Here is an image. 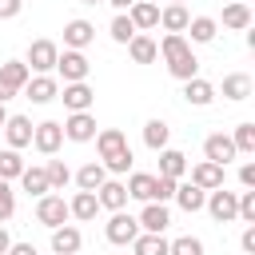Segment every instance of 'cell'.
<instances>
[{
	"label": "cell",
	"mask_w": 255,
	"mask_h": 255,
	"mask_svg": "<svg viewBox=\"0 0 255 255\" xmlns=\"http://www.w3.org/2000/svg\"><path fill=\"white\" fill-rule=\"evenodd\" d=\"M8 255H40V251H36L32 243H12V247H8Z\"/></svg>",
	"instance_id": "cell-46"
},
{
	"label": "cell",
	"mask_w": 255,
	"mask_h": 255,
	"mask_svg": "<svg viewBox=\"0 0 255 255\" xmlns=\"http://www.w3.org/2000/svg\"><path fill=\"white\" fill-rule=\"evenodd\" d=\"M72 179H76V187H80V191H100V183L108 179V171H104V163H100V159H92V163H84Z\"/></svg>",
	"instance_id": "cell-28"
},
{
	"label": "cell",
	"mask_w": 255,
	"mask_h": 255,
	"mask_svg": "<svg viewBox=\"0 0 255 255\" xmlns=\"http://www.w3.org/2000/svg\"><path fill=\"white\" fill-rule=\"evenodd\" d=\"M223 28H231V32H247V28H251V4L231 0V4L223 8Z\"/></svg>",
	"instance_id": "cell-25"
},
{
	"label": "cell",
	"mask_w": 255,
	"mask_h": 255,
	"mask_svg": "<svg viewBox=\"0 0 255 255\" xmlns=\"http://www.w3.org/2000/svg\"><path fill=\"white\" fill-rule=\"evenodd\" d=\"M167 139H171V128H167L163 120H147V124H143V143H147L151 151H163Z\"/></svg>",
	"instance_id": "cell-32"
},
{
	"label": "cell",
	"mask_w": 255,
	"mask_h": 255,
	"mask_svg": "<svg viewBox=\"0 0 255 255\" xmlns=\"http://www.w3.org/2000/svg\"><path fill=\"white\" fill-rule=\"evenodd\" d=\"M104 4H112V8H116V12H128V8H131V4H135V0H104Z\"/></svg>",
	"instance_id": "cell-49"
},
{
	"label": "cell",
	"mask_w": 255,
	"mask_h": 255,
	"mask_svg": "<svg viewBox=\"0 0 255 255\" xmlns=\"http://www.w3.org/2000/svg\"><path fill=\"white\" fill-rule=\"evenodd\" d=\"M235 195H239V191H227V187L207 191V199H203L207 215H211L215 223H231V219H235Z\"/></svg>",
	"instance_id": "cell-8"
},
{
	"label": "cell",
	"mask_w": 255,
	"mask_h": 255,
	"mask_svg": "<svg viewBox=\"0 0 255 255\" xmlns=\"http://www.w3.org/2000/svg\"><path fill=\"white\" fill-rule=\"evenodd\" d=\"M56 72H60L64 84H84L88 72H92V64H88L84 52H68V48H64V52L56 56Z\"/></svg>",
	"instance_id": "cell-4"
},
{
	"label": "cell",
	"mask_w": 255,
	"mask_h": 255,
	"mask_svg": "<svg viewBox=\"0 0 255 255\" xmlns=\"http://www.w3.org/2000/svg\"><path fill=\"white\" fill-rule=\"evenodd\" d=\"M44 175H48V191H64L72 183V167L64 159H48L44 163Z\"/></svg>",
	"instance_id": "cell-33"
},
{
	"label": "cell",
	"mask_w": 255,
	"mask_h": 255,
	"mask_svg": "<svg viewBox=\"0 0 255 255\" xmlns=\"http://www.w3.org/2000/svg\"><path fill=\"white\" fill-rule=\"evenodd\" d=\"M243 4H247V0H243Z\"/></svg>",
	"instance_id": "cell-54"
},
{
	"label": "cell",
	"mask_w": 255,
	"mask_h": 255,
	"mask_svg": "<svg viewBox=\"0 0 255 255\" xmlns=\"http://www.w3.org/2000/svg\"><path fill=\"white\" fill-rule=\"evenodd\" d=\"M128 147V135L120 131V128H100L96 131V151H100V163L104 159H112V155H120Z\"/></svg>",
	"instance_id": "cell-16"
},
{
	"label": "cell",
	"mask_w": 255,
	"mask_h": 255,
	"mask_svg": "<svg viewBox=\"0 0 255 255\" xmlns=\"http://www.w3.org/2000/svg\"><path fill=\"white\" fill-rule=\"evenodd\" d=\"M159 175H167V179H183V175H187V155L175 151V147H163V151H159Z\"/></svg>",
	"instance_id": "cell-27"
},
{
	"label": "cell",
	"mask_w": 255,
	"mask_h": 255,
	"mask_svg": "<svg viewBox=\"0 0 255 255\" xmlns=\"http://www.w3.org/2000/svg\"><path fill=\"white\" fill-rule=\"evenodd\" d=\"M239 183H243L247 191L255 187V163H243V167H239Z\"/></svg>",
	"instance_id": "cell-45"
},
{
	"label": "cell",
	"mask_w": 255,
	"mask_h": 255,
	"mask_svg": "<svg viewBox=\"0 0 255 255\" xmlns=\"http://www.w3.org/2000/svg\"><path fill=\"white\" fill-rule=\"evenodd\" d=\"M187 20H191L187 4H167V8H159V24H163V32H171V36H183V32H187Z\"/></svg>",
	"instance_id": "cell-21"
},
{
	"label": "cell",
	"mask_w": 255,
	"mask_h": 255,
	"mask_svg": "<svg viewBox=\"0 0 255 255\" xmlns=\"http://www.w3.org/2000/svg\"><path fill=\"white\" fill-rule=\"evenodd\" d=\"M175 183L179 179H167V175H155V203H167L175 195Z\"/></svg>",
	"instance_id": "cell-42"
},
{
	"label": "cell",
	"mask_w": 255,
	"mask_h": 255,
	"mask_svg": "<svg viewBox=\"0 0 255 255\" xmlns=\"http://www.w3.org/2000/svg\"><path fill=\"white\" fill-rule=\"evenodd\" d=\"M104 235H108V243L128 247V243L139 235V223H135V215H128V211H112V219L104 223Z\"/></svg>",
	"instance_id": "cell-5"
},
{
	"label": "cell",
	"mask_w": 255,
	"mask_h": 255,
	"mask_svg": "<svg viewBox=\"0 0 255 255\" xmlns=\"http://www.w3.org/2000/svg\"><path fill=\"white\" fill-rule=\"evenodd\" d=\"M139 231H147V235H163L167 227H171V215H167V207L163 203H143V211H139Z\"/></svg>",
	"instance_id": "cell-14"
},
{
	"label": "cell",
	"mask_w": 255,
	"mask_h": 255,
	"mask_svg": "<svg viewBox=\"0 0 255 255\" xmlns=\"http://www.w3.org/2000/svg\"><path fill=\"white\" fill-rule=\"evenodd\" d=\"M24 167H28V163L20 159V151H12V147H4V151H0V179H8V183H12V179H20V171H24Z\"/></svg>",
	"instance_id": "cell-36"
},
{
	"label": "cell",
	"mask_w": 255,
	"mask_h": 255,
	"mask_svg": "<svg viewBox=\"0 0 255 255\" xmlns=\"http://www.w3.org/2000/svg\"><path fill=\"white\" fill-rule=\"evenodd\" d=\"M167 255H203V239H195V235H179V239L167 243Z\"/></svg>",
	"instance_id": "cell-38"
},
{
	"label": "cell",
	"mask_w": 255,
	"mask_h": 255,
	"mask_svg": "<svg viewBox=\"0 0 255 255\" xmlns=\"http://www.w3.org/2000/svg\"><path fill=\"white\" fill-rule=\"evenodd\" d=\"M108 32H112V40H116V44H128V40L135 36V28H131L128 12H116V20H112V28H108Z\"/></svg>",
	"instance_id": "cell-40"
},
{
	"label": "cell",
	"mask_w": 255,
	"mask_h": 255,
	"mask_svg": "<svg viewBox=\"0 0 255 255\" xmlns=\"http://www.w3.org/2000/svg\"><path fill=\"white\" fill-rule=\"evenodd\" d=\"M131 163H135V155H131V147H124L120 155L104 159V171H108V175H128V171H131Z\"/></svg>",
	"instance_id": "cell-39"
},
{
	"label": "cell",
	"mask_w": 255,
	"mask_h": 255,
	"mask_svg": "<svg viewBox=\"0 0 255 255\" xmlns=\"http://www.w3.org/2000/svg\"><path fill=\"white\" fill-rule=\"evenodd\" d=\"M12 96H16V88H8V84H4V80H0V104H8V100H12Z\"/></svg>",
	"instance_id": "cell-48"
},
{
	"label": "cell",
	"mask_w": 255,
	"mask_h": 255,
	"mask_svg": "<svg viewBox=\"0 0 255 255\" xmlns=\"http://www.w3.org/2000/svg\"><path fill=\"white\" fill-rule=\"evenodd\" d=\"M56 96H60V80L56 76H32L24 84V100H32V104H52Z\"/></svg>",
	"instance_id": "cell-10"
},
{
	"label": "cell",
	"mask_w": 255,
	"mask_h": 255,
	"mask_svg": "<svg viewBox=\"0 0 255 255\" xmlns=\"http://www.w3.org/2000/svg\"><path fill=\"white\" fill-rule=\"evenodd\" d=\"M203 159H211V163L227 167V159H235V143H231V135H223V131H211V135L203 139Z\"/></svg>",
	"instance_id": "cell-13"
},
{
	"label": "cell",
	"mask_w": 255,
	"mask_h": 255,
	"mask_svg": "<svg viewBox=\"0 0 255 255\" xmlns=\"http://www.w3.org/2000/svg\"><path fill=\"white\" fill-rule=\"evenodd\" d=\"M20 187L28 191V195H48V175H44V167H24L20 171Z\"/></svg>",
	"instance_id": "cell-34"
},
{
	"label": "cell",
	"mask_w": 255,
	"mask_h": 255,
	"mask_svg": "<svg viewBox=\"0 0 255 255\" xmlns=\"http://www.w3.org/2000/svg\"><path fill=\"white\" fill-rule=\"evenodd\" d=\"M60 100H64V108H68V112H92L96 92H92V84H88V80H84V84H64Z\"/></svg>",
	"instance_id": "cell-11"
},
{
	"label": "cell",
	"mask_w": 255,
	"mask_h": 255,
	"mask_svg": "<svg viewBox=\"0 0 255 255\" xmlns=\"http://www.w3.org/2000/svg\"><path fill=\"white\" fill-rule=\"evenodd\" d=\"M8 247H12V235H8V227L0 223V255H8Z\"/></svg>",
	"instance_id": "cell-47"
},
{
	"label": "cell",
	"mask_w": 255,
	"mask_h": 255,
	"mask_svg": "<svg viewBox=\"0 0 255 255\" xmlns=\"http://www.w3.org/2000/svg\"><path fill=\"white\" fill-rule=\"evenodd\" d=\"M128 20L135 32H147V28H159V4H147V0H135L128 8Z\"/></svg>",
	"instance_id": "cell-19"
},
{
	"label": "cell",
	"mask_w": 255,
	"mask_h": 255,
	"mask_svg": "<svg viewBox=\"0 0 255 255\" xmlns=\"http://www.w3.org/2000/svg\"><path fill=\"white\" fill-rule=\"evenodd\" d=\"M171 4H183V0H171Z\"/></svg>",
	"instance_id": "cell-53"
},
{
	"label": "cell",
	"mask_w": 255,
	"mask_h": 255,
	"mask_svg": "<svg viewBox=\"0 0 255 255\" xmlns=\"http://www.w3.org/2000/svg\"><path fill=\"white\" fill-rule=\"evenodd\" d=\"M128 56H131L135 64H155V60H159V48H155V40H151L147 32H135V36L128 40Z\"/></svg>",
	"instance_id": "cell-22"
},
{
	"label": "cell",
	"mask_w": 255,
	"mask_h": 255,
	"mask_svg": "<svg viewBox=\"0 0 255 255\" xmlns=\"http://www.w3.org/2000/svg\"><path fill=\"white\" fill-rule=\"evenodd\" d=\"M60 143H64V128H60L56 120H44V124L32 128V147H36L40 155H56Z\"/></svg>",
	"instance_id": "cell-7"
},
{
	"label": "cell",
	"mask_w": 255,
	"mask_h": 255,
	"mask_svg": "<svg viewBox=\"0 0 255 255\" xmlns=\"http://www.w3.org/2000/svg\"><path fill=\"white\" fill-rule=\"evenodd\" d=\"M20 8H24V0H0V20H12V16H20Z\"/></svg>",
	"instance_id": "cell-44"
},
{
	"label": "cell",
	"mask_w": 255,
	"mask_h": 255,
	"mask_svg": "<svg viewBox=\"0 0 255 255\" xmlns=\"http://www.w3.org/2000/svg\"><path fill=\"white\" fill-rule=\"evenodd\" d=\"M124 187H128V199L155 203V175H147V171H131V179H128Z\"/></svg>",
	"instance_id": "cell-24"
},
{
	"label": "cell",
	"mask_w": 255,
	"mask_h": 255,
	"mask_svg": "<svg viewBox=\"0 0 255 255\" xmlns=\"http://www.w3.org/2000/svg\"><path fill=\"white\" fill-rule=\"evenodd\" d=\"M60 128H64V139H72V143H92V139H96V131H100L92 112H72Z\"/></svg>",
	"instance_id": "cell-6"
},
{
	"label": "cell",
	"mask_w": 255,
	"mask_h": 255,
	"mask_svg": "<svg viewBox=\"0 0 255 255\" xmlns=\"http://www.w3.org/2000/svg\"><path fill=\"white\" fill-rule=\"evenodd\" d=\"M12 215H16V191L8 179H0V223H8Z\"/></svg>",
	"instance_id": "cell-41"
},
{
	"label": "cell",
	"mask_w": 255,
	"mask_h": 255,
	"mask_svg": "<svg viewBox=\"0 0 255 255\" xmlns=\"http://www.w3.org/2000/svg\"><path fill=\"white\" fill-rule=\"evenodd\" d=\"M171 199H175L183 211H191V215H195V211H203V199H207V191H199L195 183H175V195H171Z\"/></svg>",
	"instance_id": "cell-30"
},
{
	"label": "cell",
	"mask_w": 255,
	"mask_h": 255,
	"mask_svg": "<svg viewBox=\"0 0 255 255\" xmlns=\"http://www.w3.org/2000/svg\"><path fill=\"white\" fill-rule=\"evenodd\" d=\"M96 199H100V211H124L128 207V187L120 179H104L100 191H96Z\"/></svg>",
	"instance_id": "cell-15"
},
{
	"label": "cell",
	"mask_w": 255,
	"mask_h": 255,
	"mask_svg": "<svg viewBox=\"0 0 255 255\" xmlns=\"http://www.w3.org/2000/svg\"><path fill=\"white\" fill-rule=\"evenodd\" d=\"M155 48H159V56L167 60V72H171L175 80H183V84H187V80H195V76H199V60H195V52H191L187 36H171V32H167Z\"/></svg>",
	"instance_id": "cell-1"
},
{
	"label": "cell",
	"mask_w": 255,
	"mask_h": 255,
	"mask_svg": "<svg viewBox=\"0 0 255 255\" xmlns=\"http://www.w3.org/2000/svg\"><path fill=\"white\" fill-rule=\"evenodd\" d=\"M92 40H96L92 20H68V24H64V48H68V52H84Z\"/></svg>",
	"instance_id": "cell-9"
},
{
	"label": "cell",
	"mask_w": 255,
	"mask_h": 255,
	"mask_svg": "<svg viewBox=\"0 0 255 255\" xmlns=\"http://www.w3.org/2000/svg\"><path fill=\"white\" fill-rule=\"evenodd\" d=\"M4 120H8V112H4V104H0V128H4Z\"/></svg>",
	"instance_id": "cell-50"
},
{
	"label": "cell",
	"mask_w": 255,
	"mask_h": 255,
	"mask_svg": "<svg viewBox=\"0 0 255 255\" xmlns=\"http://www.w3.org/2000/svg\"><path fill=\"white\" fill-rule=\"evenodd\" d=\"M0 80H4L8 88L24 92V84L32 80V72H28V64H24V60H4V64H0Z\"/></svg>",
	"instance_id": "cell-31"
},
{
	"label": "cell",
	"mask_w": 255,
	"mask_h": 255,
	"mask_svg": "<svg viewBox=\"0 0 255 255\" xmlns=\"http://www.w3.org/2000/svg\"><path fill=\"white\" fill-rule=\"evenodd\" d=\"M80 4H104V0H80Z\"/></svg>",
	"instance_id": "cell-51"
},
{
	"label": "cell",
	"mask_w": 255,
	"mask_h": 255,
	"mask_svg": "<svg viewBox=\"0 0 255 255\" xmlns=\"http://www.w3.org/2000/svg\"><path fill=\"white\" fill-rule=\"evenodd\" d=\"M183 100H187L191 108H207V104L215 100V84H211V80H203V76H195V80H187V84H183Z\"/></svg>",
	"instance_id": "cell-23"
},
{
	"label": "cell",
	"mask_w": 255,
	"mask_h": 255,
	"mask_svg": "<svg viewBox=\"0 0 255 255\" xmlns=\"http://www.w3.org/2000/svg\"><path fill=\"white\" fill-rule=\"evenodd\" d=\"M0 131H4V139H8L12 151H20V147L32 143V120H28V116H8Z\"/></svg>",
	"instance_id": "cell-12"
},
{
	"label": "cell",
	"mask_w": 255,
	"mask_h": 255,
	"mask_svg": "<svg viewBox=\"0 0 255 255\" xmlns=\"http://www.w3.org/2000/svg\"><path fill=\"white\" fill-rule=\"evenodd\" d=\"M231 143H235V155H255V124H239Z\"/></svg>",
	"instance_id": "cell-37"
},
{
	"label": "cell",
	"mask_w": 255,
	"mask_h": 255,
	"mask_svg": "<svg viewBox=\"0 0 255 255\" xmlns=\"http://www.w3.org/2000/svg\"><path fill=\"white\" fill-rule=\"evenodd\" d=\"M68 219H72V215H68V199H64V195H52V191H48V195L36 199V223H44L48 231H52V227H64Z\"/></svg>",
	"instance_id": "cell-3"
},
{
	"label": "cell",
	"mask_w": 255,
	"mask_h": 255,
	"mask_svg": "<svg viewBox=\"0 0 255 255\" xmlns=\"http://www.w3.org/2000/svg\"><path fill=\"white\" fill-rule=\"evenodd\" d=\"M187 32H191L187 44H211V40L219 36V20H211V16H191V20H187Z\"/></svg>",
	"instance_id": "cell-26"
},
{
	"label": "cell",
	"mask_w": 255,
	"mask_h": 255,
	"mask_svg": "<svg viewBox=\"0 0 255 255\" xmlns=\"http://www.w3.org/2000/svg\"><path fill=\"white\" fill-rule=\"evenodd\" d=\"M239 247H243V255H255V227H251V223L243 227V235H239Z\"/></svg>",
	"instance_id": "cell-43"
},
{
	"label": "cell",
	"mask_w": 255,
	"mask_h": 255,
	"mask_svg": "<svg viewBox=\"0 0 255 255\" xmlns=\"http://www.w3.org/2000/svg\"><path fill=\"white\" fill-rule=\"evenodd\" d=\"M147 4H159V0H147Z\"/></svg>",
	"instance_id": "cell-52"
},
{
	"label": "cell",
	"mask_w": 255,
	"mask_h": 255,
	"mask_svg": "<svg viewBox=\"0 0 255 255\" xmlns=\"http://www.w3.org/2000/svg\"><path fill=\"white\" fill-rule=\"evenodd\" d=\"M131 251H135V255H167V239H163V235L139 231V235L131 239Z\"/></svg>",
	"instance_id": "cell-35"
},
{
	"label": "cell",
	"mask_w": 255,
	"mask_h": 255,
	"mask_svg": "<svg viewBox=\"0 0 255 255\" xmlns=\"http://www.w3.org/2000/svg\"><path fill=\"white\" fill-rule=\"evenodd\" d=\"M56 56H60V44H56V40H32L24 64H28V72L48 76V72H56Z\"/></svg>",
	"instance_id": "cell-2"
},
{
	"label": "cell",
	"mask_w": 255,
	"mask_h": 255,
	"mask_svg": "<svg viewBox=\"0 0 255 255\" xmlns=\"http://www.w3.org/2000/svg\"><path fill=\"white\" fill-rule=\"evenodd\" d=\"M191 183H195L199 191H215V187H223V167L211 163V159H199V163L191 167Z\"/></svg>",
	"instance_id": "cell-17"
},
{
	"label": "cell",
	"mask_w": 255,
	"mask_h": 255,
	"mask_svg": "<svg viewBox=\"0 0 255 255\" xmlns=\"http://www.w3.org/2000/svg\"><path fill=\"white\" fill-rule=\"evenodd\" d=\"M247 96H251V76H247V72H231V76H223V100L239 104V100H247Z\"/></svg>",
	"instance_id": "cell-29"
},
{
	"label": "cell",
	"mask_w": 255,
	"mask_h": 255,
	"mask_svg": "<svg viewBox=\"0 0 255 255\" xmlns=\"http://www.w3.org/2000/svg\"><path fill=\"white\" fill-rule=\"evenodd\" d=\"M68 215L80 219V223H92V219L100 215V199H96V191H76V195L68 199Z\"/></svg>",
	"instance_id": "cell-18"
},
{
	"label": "cell",
	"mask_w": 255,
	"mask_h": 255,
	"mask_svg": "<svg viewBox=\"0 0 255 255\" xmlns=\"http://www.w3.org/2000/svg\"><path fill=\"white\" fill-rule=\"evenodd\" d=\"M80 243H84L80 227H72V223L52 227V251H56V255H76V251H80Z\"/></svg>",
	"instance_id": "cell-20"
}]
</instances>
